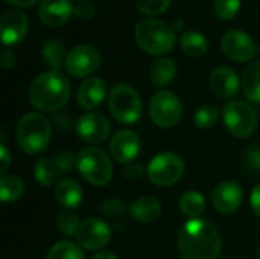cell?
I'll list each match as a JSON object with an SVG mask.
<instances>
[{
    "label": "cell",
    "mask_w": 260,
    "mask_h": 259,
    "mask_svg": "<svg viewBox=\"0 0 260 259\" xmlns=\"http://www.w3.org/2000/svg\"><path fill=\"white\" fill-rule=\"evenodd\" d=\"M221 244L219 231L201 218L189 220L178 235V252L183 259H216Z\"/></svg>",
    "instance_id": "6da1fadb"
},
{
    "label": "cell",
    "mask_w": 260,
    "mask_h": 259,
    "mask_svg": "<svg viewBox=\"0 0 260 259\" xmlns=\"http://www.w3.org/2000/svg\"><path fill=\"white\" fill-rule=\"evenodd\" d=\"M70 93L72 87L67 76L59 70H47L32 81L29 101L41 111H56L67 104Z\"/></svg>",
    "instance_id": "7a4b0ae2"
},
{
    "label": "cell",
    "mask_w": 260,
    "mask_h": 259,
    "mask_svg": "<svg viewBox=\"0 0 260 259\" xmlns=\"http://www.w3.org/2000/svg\"><path fill=\"white\" fill-rule=\"evenodd\" d=\"M134 37L142 50L157 56L166 55L175 44V29L157 18L140 20L136 26Z\"/></svg>",
    "instance_id": "3957f363"
},
{
    "label": "cell",
    "mask_w": 260,
    "mask_h": 259,
    "mask_svg": "<svg viewBox=\"0 0 260 259\" xmlns=\"http://www.w3.org/2000/svg\"><path fill=\"white\" fill-rule=\"evenodd\" d=\"M52 128L49 121L40 113L24 114L15 128V137L23 151L27 154H40L50 143Z\"/></svg>",
    "instance_id": "277c9868"
},
{
    "label": "cell",
    "mask_w": 260,
    "mask_h": 259,
    "mask_svg": "<svg viewBox=\"0 0 260 259\" xmlns=\"http://www.w3.org/2000/svg\"><path fill=\"white\" fill-rule=\"evenodd\" d=\"M76 168L82 179L93 186H105L113 179L110 156L98 147H88L76 156Z\"/></svg>",
    "instance_id": "5b68a950"
},
{
    "label": "cell",
    "mask_w": 260,
    "mask_h": 259,
    "mask_svg": "<svg viewBox=\"0 0 260 259\" xmlns=\"http://www.w3.org/2000/svg\"><path fill=\"white\" fill-rule=\"evenodd\" d=\"M108 108L111 116L123 125L137 122L142 116V99L137 90L128 84H117L110 90Z\"/></svg>",
    "instance_id": "8992f818"
},
{
    "label": "cell",
    "mask_w": 260,
    "mask_h": 259,
    "mask_svg": "<svg viewBox=\"0 0 260 259\" xmlns=\"http://www.w3.org/2000/svg\"><path fill=\"white\" fill-rule=\"evenodd\" d=\"M222 116L227 130L239 139L250 137L257 128V114L254 108L244 101L229 102L224 107Z\"/></svg>",
    "instance_id": "52a82bcc"
},
{
    "label": "cell",
    "mask_w": 260,
    "mask_h": 259,
    "mask_svg": "<svg viewBox=\"0 0 260 259\" xmlns=\"http://www.w3.org/2000/svg\"><path fill=\"white\" fill-rule=\"evenodd\" d=\"M149 114L157 127L172 128L183 118V104L175 93L169 90H160L151 99Z\"/></svg>",
    "instance_id": "ba28073f"
},
{
    "label": "cell",
    "mask_w": 260,
    "mask_h": 259,
    "mask_svg": "<svg viewBox=\"0 0 260 259\" xmlns=\"http://www.w3.org/2000/svg\"><path fill=\"white\" fill-rule=\"evenodd\" d=\"M146 174L154 185L171 186L175 185L184 174V162L175 153H161L151 159Z\"/></svg>",
    "instance_id": "9c48e42d"
},
{
    "label": "cell",
    "mask_w": 260,
    "mask_h": 259,
    "mask_svg": "<svg viewBox=\"0 0 260 259\" xmlns=\"http://www.w3.org/2000/svg\"><path fill=\"white\" fill-rule=\"evenodd\" d=\"M101 64L98 49L90 44H79L73 47L66 56V70L75 78H85L91 75Z\"/></svg>",
    "instance_id": "30bf717a"
},
{
    "label": "cell",
    "mask_w": 260,
    "mask_h": 259,
    "mask_svg": "<svg viewBox=\"0 0 260 259\" xmlns=\"http://www.w3.org/2000/svg\"><path fill=\"white\" fill-rule=\"evenodd\" d=\"M111 238L110 227L99 218H87L76 232V241L87 250H98L108 244Z\"/></svg>",
    "instance_id": "8fae6325"
},
{
    "label": "cell",
    "mask_w": 260,
    "mask_h": 259,
    "mask_svg": "<svg viewBox=\"0 0 260 259\" xmlns=\"http://www.w3.org/2000/svg\"><path fill=\"white\" fill-rule=\"evenodd\" d=\"M221 47H222V52L225 53V56L236 63L250 61L256 52L253 38L247 32L238 31V29L229 31L222 37Z\"/></svg>",
    "instance_id": "7c38bea8"
},
{
    "label": "cell",
    "mask_w": 260,
    "mask_h": 259,
    "mask_svg": "<svg viewBox=\"0 0 260 259\" xmlns=\"http://www.w3.org/2000/svg\"><path fill=\"white\" fill-rule=\"evenodd\" d=\"M76 134L90 143H99L105 140L111 131L108 119L101 113H87L81 116L75 125Z\"/></svg>",
    "instance_id": "4fadbf2b"
},
{
    "label": "cell",
    "mask_w": 260,
    "mask_h": 259,
    "mask_svg": "<svg viewBox=\"0 0 260 259\" xmlns=\"http://www.w3.org/2000/svg\"><path fill=\"white\" fill-rule=\"evenodd\" d=\"M29 21L24 12L17 9L6 11L0 18V37L5 46L18 44L27 34Z\"/></svg>",
    "instance_id": "5bb4252c"
},
{
    "label": "cell",
    "mask_w": 260,
    "mask_h": 259,
    "mask_svg": "<svg viewBox=\"0 0 260 259\" xmlns=\"http://www.w3.org/2000/svg\"><path fill=\"white\" fill-rule=\"evenodd\" d=\"M244 200V191L238 182L227 180L219 183L212 192V203L221 214L236 212Z\"/></svg>",
    "instance_id": "9a60e30c"
},
{
    "label": "cell",
    "mask_w": 260,
    "mask_h": 259,
    "mask_svg": "<svg viewBox=\"0 0 260 259\" xmlns=\"http://www.w3.org/2000/svg\"><path fill=\"white\" fill-rule=\"evenodd\" d=\"M140 151V139L137 133L131 130L117 131L110 142V153L113 159L119 163L133 162Z\"/></svg>",
    "instance_id": "2e32d148"
},
{
    "label": "cell",
    "mask_w": 260,
    "mask_h": 259,
    "mask_svg": "<svg viewBox=\"0 0 260 259\" xmlns=\"http://www.w3.org/2000/svg\"><path fill=\"white\" fill-rule=\"evenodd\" d=\"M73 11L75 6L72 5V0H41L38 17L46 26L59 27L70 20Z\"/></svg>",
    "instance_id": "e0dca14e"
},
{
    "label": "cell",
    "mask_w": 260,
    "mask_h": 259,
    "mask_svg": "<svg viewBox=\"0 0 260 259\" xmlns=\"http://www.w3.org/2000/svg\"><path fill=\"white\" fill-rule=\"evenodd\" d=\"M210 85L219 98L230 99L239 92V78L233 69L227 66H219L213 69L210 75Z\"/></svg>",
    "instance_id": "ac0fdd59"
},
{
    "label": "cell",
    "mask_w": 260,
    "mask_h": 259,
    "mask_svg": "<svg viewBox=\"0 0 260 259\" xmlns=\"http://www.w3.org/2000/svg\"><path fill=\"white\" fill-rule=\"evenodd\" d=\"M107 96V85L101 78H87L78 89V104L84 110L98 108Z\"/></svg>",
    "instance_id": "d6986e66"
},
{
    "label": "cell",
    "mask_w": 260,
    "mask_h": 259,
    "mask_svg": "<svg viewBox=\"0 0 260 259\" xmlns=\"http://www.w3.org/2000/svg\"><path fill=\"white\" fill-rule=\"evenodd\" d=\"M129 214L136 221L142 224H149L154 223L161 215V203L149 195L140 197L131 205Z\"/></svg>",
    "instance_id": "ffe728a7"
},
{
    "label": "cell",
    "mask_w": 260,
    "mask_h": 259,
    "mask_svg": "<svg viewBox=\"0 0 260 259\" xmlns=\"http://www.w3.org/2000/svg\"><path fill=\"white\" fill-rule=\"evenodd\" d=\"M55 198L64 209H75L82 202V188L76 180L64 179L55 188Z\"/></svg>",
    "instance_id": "44dd1931"
},
{
    "label": "cell",
    "mask_w": 260,
    "mask_h": 259,
    "mask_svg": "<svg viewBox=\"0 0 260 259\" xmlns=\"http://www.w3.org/2000/svg\"><path fill=\"white\" fill-rule=\"evenodd\" d=\"M177 75V64L171 58H158L149 67V79L154 85L163 87L174 81Z\"/></svg>",
    "instance_id": "7402d4cb"
},
{
    "label": "cell",
    "mask_w": 260,
    "mask_h": 259,
    "mask_svg": "<svg viewBox=\"0 0 260 259\" xmlns=\"http://www.w3.org/2000/svg\"><path fill=\"white\" fill-rule=\"evenodd\" d=\"M242 89L250 101L260 104V61H253L244 70Z\"/></svg>",
    "instance_id": "603a6c76"
},
{
    "label": "cell",
    "mask_w": 260,
    "mask_h": 259,
    "mask_svg": "<svg viewBox=\"0 0 260 259\" xmlns=\"http://www.w3.org/2000/svg\"><path fill=\"white\" fill-rule=\"evenodd\" d=\"M180 46L189 56L198 58L209 50V40L197 31H187L180 37Z\"/></svg>",
    "instance_id": "cb8c5ba5"
},
{
    "label": "cell",
    "mask_w": 260,
    "mask_h": 259,
    "mask_svg": "<svg viewBox=\"0 0 260 259\" xmlns=\"http://www.w3.org/2000/svg\"><path fill=\"white\" fill-rule=\"evenodd\" d=\"M41 56L47 66L52 67V70H58L62 64H66V53H64V46L59 40L50 38L44 43L41 49Z\"/></svg>",
    "instance_id": "d4e9b609"
},
{
    "label": "cell",
    "mask_w": 260,
    "mask_h": 259,
    "mask_svg": "<svg viewBox=\"0 0 260 259\" xmlns=\"http://www.w3.org/2000/svg\"><path fill=\"white\" fill-rule=\"evenodd\" d=\"M180 209L184 215H187L190 218H200L206 211V200H204L203 194H200L197 191H189L181 195Z\"/></svg>",
    "instance_id": "484cf974"
},
{
    "label": "cell",
    "mask_w": 260,
    "mask_h": 259,
    "mask_svg": "<svg viewBox=\"0 0 260 259\" xmlns=\"http://www.w3.org/2000/svg\"><path fill=\"white\" fill-rule=\"evenodd\" d=\"M59 169L53 160L49 159H40L34 165V177L35 180L43 186H50L58 180Z\"/></svg>",
    "instance_id": "4316f807"
},
{
    "label": "cell",
    "mask_w": 260,
    "mask_h": 259,
    "mask_svg": "<svg viewBox=\"0 0 260 259\" xmlns=\"http://www.w3.org/2000/svg\"><path fill=\"white\" fill-rule=\"evenodd\" d=\"M24 192V183L15 176H3L0 180V200L3 203L17 202Z\"/></svg>",
    "instance_id": "83f0119b"
},
{
    "label": "cell",
    "mask_w": 260,
    "mask_h": 259,
    "mask_svg": "<svg viewBox=\"0 0 260 259\" xmlns=\"http://www.w3.org/2000/svg\"><path fill=\"white\" fill-rule=\"evenodd\" d=\"M46 259H85L79 246L70 241H59L47 253Z\"/></svg>",
    "instance_id": "f1b7e54d"
},
{
    "label": "cell",
    "mask_w": 260,
    "mask_h": 259,
    "mask_svg": "<svg viewBox=\"0 0 260 259\" xmlns=\"http://www.w3.org/2000/svg\"><path fill=\"white\" fill-rule=\"evenodd\" d=\"M56 226L66 237H73V235L76 237V232L81 226L79 217L76 212H73L70 209L61 211L58 214V218H56Z\"/></svg>",
    "instance_id": "f546056e"
},
{
    "label": "cell",
    "mask_w": 260,
    "mask_h": 259,
    "mask_svg": "<svg viewBox=\"0 0 260 259\" xmlns=\"http://www.w3.org/2000/svg\"><path fill=\"white\" fill-rule=\"evenodd\" d=\"M218 118H219V108L210 104L200 107L193 114L195 125L200 128H212L216 124Z\"/></svg>",
    "instance_id": "4dcf8cb0"
},
{
    "label": "cell",
    "mask_w": 260,
    "mask_h": 259,
    "mask_svg": "<svg viewBox=\"0 0 260 259\" xmlns=\"http://www.w3.org/2000/svg\"><path fill=\"white\" fill-rule=\"evenodd\" d=\"M215 14L221 20H232L241 11V0H215Z\"/></svg>",
    "instance_id": "1f68e13d"
},
{
    "label": "cell",
    "mask_w": 260,
    "mask_h": 259,
    "mask_svg": "<svg viewBox=\"0 0 260 259\" xmlns=\"http://www.w3.org/2000/svg\"><path fill=\"white\" fill-rule=\"evenodd\" d=\"M172 0H136V8L145 15H158L163 14Z\"/></svg>",
    "instance_id": "d6a6232c"
},
{
    "label": "cell",
    "mask_w": 260,
    "mask_h": 259,
    "mask_svg": "<svg viewBox=\"0 0 260 259\" xmlns=\"http://www.w3.org/2000/svg\"><path fill=\"white\" fill-rule=\"evenodd\" d=\"M101 212L108 218H119L126 212V208L119 198H107L101 205Z\"/></svg>",
    "instance_id": "836d02e7"
},
{
    "label": "cell",
    "mask_w": 260,
    "mask_h": 259,
    "mask_svg": "<svg viewBox=\"0 0 260 259\" xmlns=\"http://www.w3.org/2000/svg\"><path fill=\"white\" fill-rule=\"evenodd\" d=\"M55 163L59 169V172H69L76 165V157L70 151H61L55 157Z\"/></svg>",
    "instance_id": "e575fe53"
},
{
    "label": "cell",
    "mask_w": 260,
    "mask_h": 259,
    "mask_svg": "<svg viewBox=\"0 0 260 259\" xmlns=\"http://www.w3.org/2000/svg\"><path fill=\"white\" fill-rule=\"evenodd\" d=\"M245 163L253 168V169H259L260 168V150L259 147L253 145L248 147V150L245 151Z\"/></svg>",
    "instance_id": "d590c367"
},
{
    "label": "cell",
    "mask_w": 260,
    "mask_h": 259,
    "mask_svg": "<svg viewBox=\"0 0 260 259\" xmlns=\"http://www.w3.org/2000/svg\"><path fill=\"white\" fill-rule=\"evenodd\" d=\"M73 14H75L79 20H90V18L94 15V8H93L91 3L82 2V3H79L78 6H75Z\"/></svg>",
    "instance_id": "8d00e7d4"
},
{
    "label": "cell",
    "mask_w": 260,
    "mask_h": 259,
    "mask_svg": "<svg viewBox=\"0 0 260 259\" xmlns=\"http://www.w3.org/2000/svg\"><path fill=\"white\" fill-rule=\"evenodd\" d=\"M12 163V156L9 153V150L6 148L5 143L0 145V165H2V174H5L8 171V168Z\"/></svg>",
    "instance_id": "74e56055"
},
{
    "label": "cell",
    "mask_w": 260,
    "mask_h": 259,
    "mask_svg": "<svg viewBox=\"0 0 260 259\" xmlns=\"http://www.w3.org/2000/svg\"><path fill=\"white\" fill-rule=\"evenodd\" d=\"M143 174H145V171H143L142 165H139V163H131L125 168V177L129 180H137Z\"/></svg>",
    "instance_id": "f35d334b"
},
{
    "label": "cell",
    "mask_w": 260,
    "mask_h": 259,
    "mask_svg": "<svg viewBox=\"0 0 260 259\" xmlns=\"http://www.w3.org/2000/svg\"><path fill=\"white\" fill-rule=\"evenodd\" d=\"M250 203H251V209L253 212L260 217V183L256 185V188L251 191V197H250Z\"/></svg>",
    "instance_id": "ab89813d"
},
{
    "label": "cell",
    "mask_w": 260,
    "mask_h": 259,
    "mask_svg": "<svg viewBox=\"0 0 260 259\" xmlns=\"http://www.w3.org/2000/svg\"><path fill=\"white\" fill-rule=\"evenodd\" d=\"M14 64H15V55H14V52L9 50V49H5L3 53H2V67L5 70H9Z\"/></svg>",
    "instance_id": "60d3db41"
},
{
    "label": "cell",
    "mask_w": 260,
    "mask_h": 259,
    "mask_svg": "<svg viewBox=\"0 0 260 259\" xmlns=\"http://www.w3.org/2000/svg\"><path fill=\"white\" fill-rule=\"evenodd\" d=\"M5 2L9 3V5H12V6H17V8H30L38 0H5Z\"/></svg>",
    "instance_id": "b9f144b4"
},
{
    "label": "cell",
    "mask_w": 260,
    "mask_h": 259,
    "mask_svg": "<svg viewBox=\"0 0 260 259\" xmlns=\"http://www.w3.org/2000/svg\"><path fill=\"white\" fill-rule=\"evenodd\" d=\"M93 259H117V256L110 250H102V252H98Z\"/></svg>",
    "instance_id": "7bdbcfd3"
},
{
    "label": "cell",
    "mask_w": 260,
    "mask_h": 259,
    "mask_svg": "<svg viewBox=\"0 0 260 259\" xmlns=\"http://www.w3.org/2000/svg\"><path fill=\"white\" fill-rule=\"evenodd\" d=\"M183 26H184V24H183L180 20H177V23H175V27H174V29H181Z\"/></svg>",
    "instance_id": "ee69618b"
},
{
    "label": "cell",
    "mask_w": 260,
    "mask_h": 259,
    "mask_svg": "<svg viewBox=\"0 0 260 259\" xmlns=\"http://www.w3.org/2000/svg\"><path fill=\"white\" fill-rule=\"evenodd\" d=\"M257 259H260V246H259V250H257Z\"/></svg>",
    "instance_id": "f6af8a7d"
},
{
    "label": "cell",
    "mask_w": 260,
    "mask_h": 259,
    "mask_svg": "<svg viewBox=\"0 0 260 259\" xmlns=\"http://www.w3.org/2000/svg\"><path fill=\"white\" fill-rule=\"evenodd\" d=\"M259 53H260V44H259Z\"/></svg>",
    "instance_id": "bcb514c9"
},
{
    "label": "cell",
    "mask_w": 260,
    "mask_h": 259,
    "mask_svg": "<svg viewBox=\"0 0 260 259\" xmlns=\"http://www.w3.org/2000/svg\"><path fill=\"white\" fill-rule=\"evenodd\" d=\"M84 2H85V0H84Z\"/></svg>",
    "instance_id": "7dc6e473"
}]
</instances>
